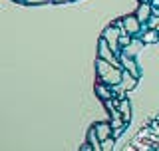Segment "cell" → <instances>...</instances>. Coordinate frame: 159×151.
<instances>
[{
  "instance_id": "cell-1",
  "label": "cell",
  "mask_w": 159,
  "mask_h": 151,
  "mask_svg": "<svg viewBox=\"0 0 159 151\" xmlns=\"http://www.w3.org/2000/svg\"><path fill=\"white\" fill-rule=\"evenodd\" d=\"M139 18L137 16H127L125 20H123V26H125V30L129 34H137L139 32Z\"/></svg>"
},
{
  "instance_id": "cell-2",
  "label": "cell",
  "mask_w": 159,
  "mask_h": 151,
  "mask_svg": "<svg viewBox=\"0 0 159 151\" xmlns=\"http://www.w3.org/2000/svg\"><path fill=\"white\" fill-rule=\"evenodd\" d=\"M149 12H151V10H149V4H141L135 16L139 18V22H145V20H147V16H149Z\"/></svg>"
},
{
  "instance_id": "cell-3",
  "label": "cell",
  "mask_w": 159,
  "mask_h": 151,
  "mask_svg": "<svg viewBox=\"0 0 159 151\" xmlns=\"http://www.w3.org/2000/svg\"><path fill=\"white\" fill-rule=\"evenodd\" d=\"M28 2H46V0H28Z\"/></svg>"
},
{
  "instance_id": "cell-4",
  "label": "cell",
  "mask_w": 159,
  "mask_h": 151,
  "mask_svg": "<svg viewBox=\"0 0 159 151\" xmlns=\"http://www.w3.org/2000/svg\"><path fill=\"white\" fill-rule=\"evenodd\" d=\"M56 2H62V0H56Z\"/></svg>"
}]
</instances>
